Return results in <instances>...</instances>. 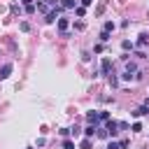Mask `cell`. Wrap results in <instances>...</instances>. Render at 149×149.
Wrapping results in <instances>:
<instances>
[{"instance_id":"1","label":"cell","mask_w":149,"mask_h":149,"mask_svg":"<svg viewBox=\"0 0 149 149\" xmlns=\"http://www.w3.org/2000/svg\"><path fill=\"white\" fill-rule=\"evenodd\" d=\"M105 130H107V137H116V133H119V121L107 119V121H105Z\"/></svg>"},{"instance_id":"2","label":"cell","mask_w":149,"mask_h":149,"mask_svg":"<svg viewBox=\"0 0 149 149\" xmlns=\"http://www.w3.org/2000/svg\"><path fill=\"white\" fill-rule=\"evenodd\" d=\"M58 16H61V7H56V9H51V12H47V23H54V21H58Z\"/></svg>"},{"instance_id":"3","label":"cell","mask_w":149,"mask_h":149,"mask_svg":"<svg viewBox=\"0 0 149 149\" xmlns=\"http://www.w3.org/2000/svg\"><path fill=\"white\" fill-rule=\"evenodd\" d=\"M109 70H112V61H109V58H102V63H100V74H109Z\"/></svg>"},{"instance_id":"4","label":"cell","mask_w":149,"mask_h":149,"mask_svg":"<svg viewBox=\"0 0 149 149\" xmlns=\"http://www.w3.org/2000/svg\"><path fill=\"white\" fill-rule=\"evenodd\" d=\"M144 114H149V105H140L137 109H133V116H135V119H140V116H144Z\"/></svg>"},{"instance_id":"5","label":"cell","mask_w":149,"mask_h":149,"mask_svg":"<svg viewBox=\"0 0 149 149\" xmlns=\"http://www.w3.org/2000/svg\"><path fill=\"white\" fill-rule=\"evenodd\" d=\"M12 68H14L12 63H5V65L0 68V79H7V77L12 74Z\"/></svg>"},{"instance_id":"6","label":"cell","mask_w":149,"mask_h":149,"mask_svg":"<svg viewBox=\"0 0 149 149\" xmlns=\"http://www.w3.org/2000/svg\"><path fill=\"white\" fill-rule=\"evenodd\" d=\"M86 121H88V123H93V126H98V121H100L98 112H86Z\"/></svg>"},{"instance_id":"7","label":"cell","mask_w":149,"mask_h":149,"mask_svg":"<svg viewBox=\"0 0 149 149\" xmlns=\"http://www.w3.org/2000/svg\"><path fill=\"white\" fill-rule=\"evenodd\" d=\"M56 26H58V30H61V35H63V33L68 30V19H61V16H58V21H56Z\"/></svg>"},{"instance_id":"8","label":"cell","mask_w":149,"mask_h":149,"mask_svg":"<svg viewBox=\"0 0 149 149\" xmlns=\"http://www.w3.org/2000/svg\"><path fill=\"white\" fill-rule=\"evenodd\" d=\"M95 130H98V126H93V123H88V126L84 128V135H86V137H93V135H95Z\"/></svg>"},{"instance_id":"9","label":"cell","mask_w":149,"mask_h":149,"mask_svg":"<svg viewBox=\"0 0 149 149\" xmlns=\"http://www.w3.org/2000/svg\"><path fill=\"white\" fill-rule=\"evenodd\" d=\"M61 7L63 9H74L77 7V0H61Z\"/></svg>"},{"instance_id":"10","label":"cell","mask_w":149,"mask_h":149,"mask_svg":"<svg viewBox=\"0 0 149 149\" xmlns=\"http://www.w3.org/2000/svg\"><path fill=\"white\" fill-rule=\"evenodd\" d=\"M126 72H128V74H133V77H135V72H137V65H135V63H130V61H128V63H126Z\"/></svg>"},{"instance_id":"11","label":"cell","mask_w":149,"mask_h":149,"mask_svg":"<svg viewBox=\"0 0 149 149\" xmlns=\"http://www.w3.org/2000/svg\"><path fill=\"white\" fill-rule=\"evenodd\" d=\"M137 44H140V47H147V44H149V35H147V33H142V35H140V40H137Z\"/></svg>"},{"instance_id":"12","label":"cell","mask_w":149,"mask_h":149,"mask_svg":"<svg viewBox=\"0 0 149 149\" xmlns=\"http://www.w3.org/2000/svg\"><path fill=\"white\" fill-rule=\"evenodd\" d=\"M121 49H123V51H133V42H130V40H123V42H121Z\"/></svg>"},{"instance_id":"13","label":"cell","mask_w":149,"mask_h":149,"mask_svg":"<svg viewBox=\"0 0 149 149\" xmlns=\"http://www.w3.org/2000/svg\"><path fill=\"white\" fill-rule=\"evenodd\" d=\"M91 137H86V140H81V144H79V149H91Z\"/></svg>"},{"instance_id":"14","label":"cell","mask_w":149,"mask_h":149,"mask_svg":"<svg viewBox=\"0 0 149 149\" xmlns=\"http://www.w3.org/2000/svg\"><path fill=\"white\" fill-rule=\"evenodd\" d=\"M109 40H112V37H109V30H102V33H100V42H109Z\"/></svg>"},{"instance_id":"15","label":"cell","mask_w":149,"mask_h":149,"mask_svg":"<svg viewBox=\"0 0 149 149\" xmlns=\"http://www.w3.org/2000/svg\"><path fill=\"white\" fill-rule=\"evenodd\" d=\"M63 149H74V142L72 140H63Z\"/></svg>"},{"instance_id":"16","label":"cell","mask_w":149,"mask_h":149,"mask_svg":"<svg viewBox=\"0 0 149 149\" xmlns=\"http://www.w3.org/2000/svg\"><path fill=\"white\" fill-rule=\"evenodd\" d=\"M102 30H109V33H112V30H114V23H112V21H105V28H102Z\"/></svg>"},{"instance_id":"17","label":"cell","mask_w":149,"mask_h":149,"mask_svg":"<svg viewBox=\"0 0 149 149\" xmlns=\"http://www.w3.org/2000/svg\"><path fill=\"white\" fill-rule=\"evenodd\" d=\"M98 116H100V121H107L109 119V112H98Z\"/></svg>"},{"instance_id":"18","label":"cell","mask_w":149,"mask_h":149,"mask_svg":"<svg viewBox=\"0 0 149 149\" xmlns=\"http://www.w3.org/2000/svg\"><path fill=\"white\" fill-rule=\"evenodd\" d=\"M130 130H133V133H140V130H142V123H137V121H135V123H133V128H130Z\"/></svg>"},{"instance_id":"19","label":"cell","mask_w":149,"mask_h":149,"mask_svg":"<svg viewBox=\"0 0 149 149\" xmlns=\"http://www.w3.org/2000/svg\"><path fill=\"white\" fill-rule=\"evenodd\" d=\"M74 12H77V16H84V14H86V9H84V7H74Z\"/></svg>"},{"instance_id":"20","label":"cell","mask_w":149,"mask_h":149,"mask_svg":"<svg viewBox=\"0 0 149 149\" xmlns=\"http://www.w3.org/2000/svg\"><path fill=\"white\" fill-rule=\"evenodd\" d=\"M109 84H112V86H116V84H119V79H116L114 74H109Z\"/></svg>"},{"instance_id":"21","label":"cell","mask_w":149,"mask_h":149,"mask_svg":"<svg viewBox=\"0 0 149 149\" xmlns=\"http://www.w3.org/2000/svg\"><path fill=\"white\" fill-rule=\"evenodd\" d=\"M58 133H61V135H63V137H68V135H70V128H61V130H58Z\"/></svg>"},{"instance_id":"22","label":"cell","mask_w":149,"mask_h":149,"mask_svg":"<svg viewBox=\"0 0 149 149\" xmlns=\"http://www.w3.org/2000/svg\"><path fill=\"white\" fill-rule=\"evenodd\" d=\"M128 144H130L128 140H121V142H119V147H121V149H128Z\"/></svg>"},{"instance_id":"23","label":"cell","mask_w":149,"mask_h":149,"mask_svg":"<svg viewBox=\"0 0 149 149\" xmlns=\"http://www.w3.org/2000/svg\"><path fill=\"white\" fill-rule=\"evenodd\" d=\"M107 149H121V147H119V142H109V144H107Z\"/></svg>"},{"instance_id":"24","label":"cell","mask_w":149,"mask_h":149,"mask_svg":"<svg viewBox=\"0 0 149 149\" xmlns=\"http://www.w3.org/2000/svg\"><path fill=\"white\" fill-rule=\"evenodd\" d=\"M88 5H93V0H81V7H88Z\"/></svg>"},{"instance_id":"25","label":"cell","mask_w":149,"mask_h":149,"mask_svg":"<svg viewBox=\"0 0 149 149\" xmlns=\"http://www.w3.org/2000/svg\"><path fill=\"white\" fill-rule=\"evenodd\" d=\"M21 5H23V7H28V5H33V0H21Z\"/></svg>"},{"instance_id":"26","label":"cell","mask_w":149,"mask_h":149,"mask_svg":"<svg viewBox=\"0 0 149 149\" xmlns=\"http://www.w3.org/2000/svg\"><path fill=\"white\" fill-rule=\"evenodd\" d=\"M28 149H33V147H28Z\"/></svg>"}]
</instances>
